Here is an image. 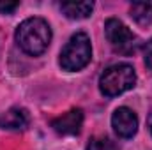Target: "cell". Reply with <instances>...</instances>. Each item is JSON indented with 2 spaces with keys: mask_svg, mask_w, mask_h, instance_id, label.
<instances>
[{
  "mask_svg": "<svg viewBox=\"0 0 152 150\" xmlns=\"http://www.w3.org/2000/svg\"><path fill=\"white\" fill-rule=\"evenodd\" d=\"M16 42L25 53L32 57L44 53L51 42V28L48 21H44L42 18L25 20L16 28Z\"/></svg>",
  "mask_w": 152,
  "mask_h": 150,
  "instance_id": "1",
  "label": "cell"
},
{
  "mask_svg": "<svg viewBox=\"0 0 152 150\" xmlns=\"http://www.w3.org/2000/svg\"><path fill=\"white\" fill-rule=\"evenodd\" d=\"M136 83V73L133 69V66L129 64H117L108 67L101 79H99V88L101 94L106 97H115L120 95L127 90H131Z\"/></svg>",
  "mask_w": 152,
  "mask_h": 150,
  "instance_id": "2",
  "label": "cell"
},
{
  "mask_svg": "<svg viewBox=\"0 0 152 150\" xmlns=\"http://www.w3.org/2000/svg\"><path fill=\"white\" fill-rule=\"evenodd\" d=\"M92 58V46L90 39L83 32H76L69 42L60 51V66L66 71H80L83 69Z\"/></svg>",
  "mask_w": 152,
  "mask_h": 150,
  "instance_id": "3",
  "label": "cell"
},
{
  "mask_svg": "<svg viewBox=\"0 0 152 150\" xmlns=\"http://www.w3.org/2000/svg\"><path fill=\"white\" fill-rule=\"evenodd\" d=\"M104 32H106V37H108V41H110V44H112V48L115 51H118L122 55H133L136 51L138 37L120 20L110 18L104 23Z\"/></svg>",
  "mask_w": 152,
  "mask_h": 150,
  "instance_id": "4",
  "label": "cell"
},
{
  "mask_svg": "<svg viewBox=\"0 0 152 150\" xmlns=\"http://www.w3.org/2000/svg\"><path fill=\"white\" fill-rule=\"evenodd\" d=\"M112 125H113L115 133L124 138V140H129L136 134L138 131V117L136 113L126 106L122 108H117L112 115Z\"/></svg>",
  "mask_w": 152,
  "mask_h": 150,
  "instance_id": "5",
  "label": "cell"
},
{
  "mask_svg": "<svg viewBox=\"0 0 152 150\" xmlns=\"http://www.w3.org/2000/svg\"><path fill=\"white\" fill-rule=\"evenodd\" d=\"M81 125H83V111L80 108H73L67 113H62L60 117L51 120V127L58 134H64V136L80 134Z\"/></svg>",
  "mask_w": 152,
  "mask_h": 150,
  "instance_id": "6",
  "label": "cell"
},
{
  "mask_svg": "<svg viewBox=\"0 0 152 150\" xmlns=\"http://www.w3.org/2000/svg\"><path fill=\"white\" fill-rule=\"evenodd\" d=\"M28 125V115L23 108H11L0 115V129L23 131Z\"/></svg>",
  "mask_w": 152,
  "mask_h": 150,
  "instance_id": "7",
  "label": "cell"
},
{
  "mask_svg": "<svg viewBox=\"0 0 152 150\" xmlns=\"http://www.w3.org/2000/svg\"><path fill=\"white\" fill-rule=\"evenodd\" d=\"M94 9L92 2H62L60 4V11L71 18V20H83L88 18L90 12Z\"/></svg>",
  "mask_w": 152,
  "mask_h": 150,
  "instance_id": "8",
  "label": "cell"
},
{
  "mask_svg": "<svg viewBox=\"0 0 152 150\" xmlns=\"http://www.w3.org/2000/svg\"><path fill=\"white\" fill-rule=\"evenodd\" d=\"M131 18L142 25L147 27L152 23V4L151 2H136L131 5Z\"/></svg>",
  "mask_w": 152,
  "mask_h": 150,
  "instance_id": "9",
  "label": "cell"
},
{
  "mask_svg": "<svg viewBox=\"0 0 152 150\" xmlns=\"http://www.w3.org/2000/svg\"><path fill=\"white\" fill-rule=\"evenodd\" d=\"M87 150H120V149L108 136H96V138H92L88 141Z\"/></svg>",
  "mask_w": 152,
  "mask_h": 150,
  "instance_id": "10",
  "label": "cell"
},
{
  "mask_svg": "<svg viewBox=\"0 0 152 150\" xmlns=\"http://www.w3.org/2000/svg\"><path fill=\"white\" fill-rule=\"evenodd\" d=\"M20 5V2H0V14H11L16 7Z\"/></svg>",
  "mask_w": 152,
  "mask_h": 150,
  "instance_id": "11",
  "label": "cell"
},
{
  "mask_svg": "<svg viewBox=\"0 0 152 150\" xmlns=\"http://www.w3.org/2000/svg\"><path fill=\"white\" fill-rule=\"evenodd\" d=\"M143 57H145V66L152 71V39L143 46Z\"/></svg>",
  "mask_w": 152,
  "mask_h": 150,
  "instance_id": "12",
  "label": "cell"
},
{
  "mask_svg": "<svg viewBox=\"0 0 152 150\" xmlns=\"http://www.w3.org/2000/svg\"><path fill=\"white\" fill-rule=\"evenodd\" d=\"M147 127H149V133L152 134V111L149 113V117H147Z\"/></svg>",
  "mask_w": 152,
  "mask_h": 150,
  "instance_id": "13",
  "label": "cell"
}]
</instances>
